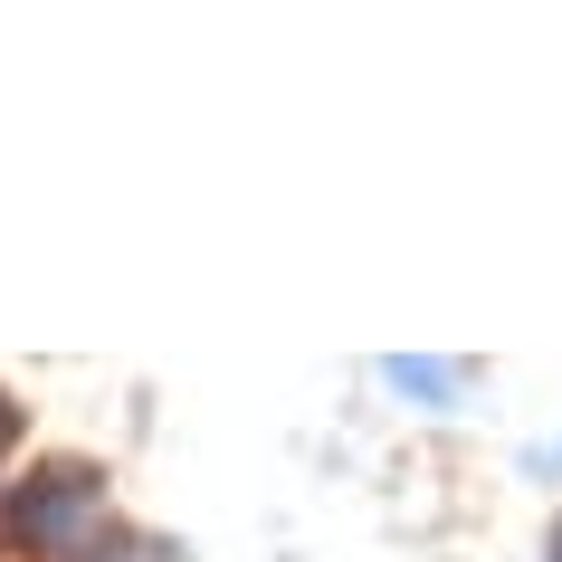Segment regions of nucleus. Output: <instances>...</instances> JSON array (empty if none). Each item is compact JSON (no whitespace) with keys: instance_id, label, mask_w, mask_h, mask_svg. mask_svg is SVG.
Wrapping results in <instances>:
<instances>
[{"instance_id":"nucleus-3","label":"nucleus","mask_w":562,"mask_h":562,"mask_svg":"<svg viewBox=\"0 0 562 562\" xmlns=\"http://www.w3.org/2000/svg\"><path fill=\"white\" fill-rule=\"evenodd\" d=\"M77 562H181V553H172V543H162L153 525H115L105 543H87Z\"/></svg>"},{"instance_id":"nucleus-1","label":"nucleus","mask_w":562,"mask_h":562,"mask_svg":"<svg viewBox=\"0 0 562 562\" xmlns=\"http://www.w3.org/2000/svg\"><path fill=\"white\" fill-rule=\"evenodd\" d=\"M115 525H124L115 476L95 468V458H77V448H48V458H30V468L10 476V543L0 553L10 562H77Z\"/></svg>"},{"instance_id":"nucleus-4","label":"nucleus","mask_w":562,"mask_h":562,"mask_svg":"<svg viewBox=\"0 0 562 562\" xmlns=\"http://www.w3.org/2000/svg\"><path fill=\"white\" fill-rule=\"evenodd\" d=\"M543 562H562V515H553V533H543Z\"/></svg>"},{"instance_id":"nucleus-2","label":"nucleus","mask_w":562,"mask_h":562,"mask_svg":"<svg viewBox=\"0 0 562 562\" xmlns=\"http://www.w3.org/2000/svg\"><path fill=\"white\" fill-rule=\"evenodd\" d=\"M382 391L411 401V411H458L476 391V362H439V353H391L382 362Z\"/></svg>"}]
</instances>
